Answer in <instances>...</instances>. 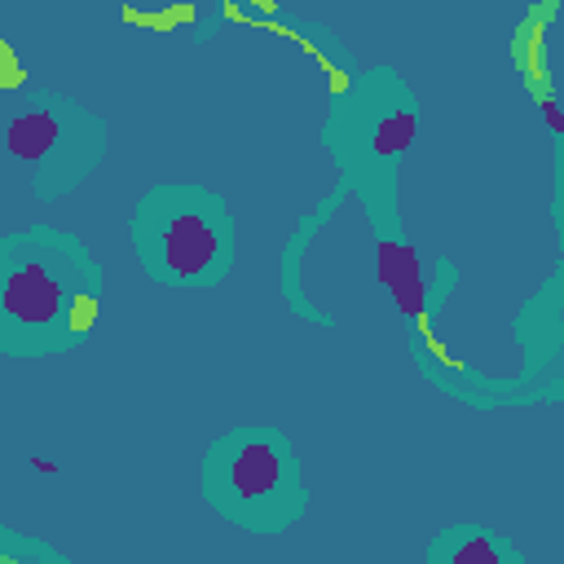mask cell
<instances>
[{
	"mask_svg": "<svg viewBox=\"0 0 564 564\" xmlns=\"http://www.w3.org/2000/svg\"><path fill=\"white\" fill-rule=\"evenodd\" d=\"M0 53H4V93H9V97L26 93V79H22V62H18V44H13V40H4V44H0Z\"/></svg>",
	"mask_w": 564,
	"mask_h": 564,
	"instance_id": "8",
	"label": "cell"
},
{
	"mask_svg": "<svg viewBox=\"0 0 564 564\" xmlns=\"http://www.w3.org/2000/svg\"><path fill=\"white\" fill-rule=\"evenodd\" d=\"M106 154V123L75 97L26 88L4 110V159L26 176L31 194L53 203L79 189Z\"/></svg>",
	"mask_w": 564,
	"mask_h": 564,
	"instance_id": "4",
	"label": "cell"
},
{
	"mask_svg": "<svg viewBox=\"0 0 564 564\" xmlns=\"http://www.w3.org/2000/svg\"><path fill=\"white\" fill-rule=\"evenodd\" d=\"M132 251L167 291H212L234 269V216L225 198L194 181H163L132 207Z\"/></svg>",
	"mask_w": 564,
	"mask_h": 564,
	"instance_id": "2",
	"label": "cell"
},
{
	"mask_svg": "<svg viewBox=\"0 0 564 564\" xmlns=\"http://www.w3.org/2000/svg\"><path fill=\"white\" fill-rule=\"evenodd\" d=\"M375 269H379V282H383L388 300L397 304V313L401 317H423L427 282H423L419 251L410 247L392 207H383V203H375Z\"/></svg>",
	"mask_w": 564,
	"mask_h": 564,
	"instance_id": "6",
	"label": "cell"
},
{
	"mask_svg": "<svg viewBox=\"0 0 564 564\" xmlns=\"http://www.w3.org/2000/svg\"><path fill=\"white\" fill-rule=\"evenodd\" d=\"M101 269L84 242L53 225L0 238V344L9 357H53L97 335Z\"/></svg>",
	"mask_w": 564,
	"mask_h": 564,
	"instance_id": "1",
	"label": "cell"
},
{
	"mask_svg": "<svg viewBox=\"0 0 564 564\" xmlns=\"http://www.w3.org/2000/svg\"><path fill=\"white\" fill-rule=\"evenodd\" d=\"M31 467H35V471H44V476H53V471H57V463H53V458H31Z\"/></svg>",
	"mask_w": 564,
	"mask_h": 564,
	"instance_id": "10",
	"label": "cell"
},
{
	"mask_svg": "<svg viewBox=\"0 0 564 564\" xmlns=\"http://www.w3.org/2000/svg\"><path fill=\"white\" fill-rule=\"evenodd\" d=\"M419 97L392 66H375L361 75L339 106L335 137L348 163L361 172V181H375L379 189H392V172L419 141Z\"/></svg>",
	"mask_w": 564,
	"mask_h": 564,
	"instance_id": "5",
	"label": "cell"
},
{
	"mask_svg": "<svg viewBox=\"0 0 564 564\" xmlns=\"http://www.w3.org/2000/svg\"><path fill=\"white\" fill-rule=\"evenodd\" d=\"M198 485L203 502L225 524L260 538L286 533L308 507L295 445L282 427L269 423H242L220 432L203 454Z\"/></svg>",
	"mask_w": 564,
	"mask_h": 564,
	"instance_id": "3",
	"label": "cell"
},
{
	"mask_svg": "<svg viewBox=\"0 0 564 564\" xmlns=\"http://www.w3.org/2000/svg\"><path fill=\"white\" fill-rule=\"evenodd\" d=\"M520 546L485 524H449L427 542V564H520Z\"/></svg>",
	"mask_w": 564,
	"mask_h": 564,
	"instance_id": "7",
	"label": "cell"
},
{
	"mask_svg": "<svg viewBox=\"0 0 564 564\" xmlns=\"http://www.w3.org/2000/svg\"><path fill=\"white\" fill-rule=\"evenodd\" d=\"M542 119H546V128H551L555 137H564V106H560V101L542 97Z\"/></svg>",
	"mask_w": 564,
	"mask_h": 564,
	"instance_id": "9",
	"label": "cell"
}]
</instances>
